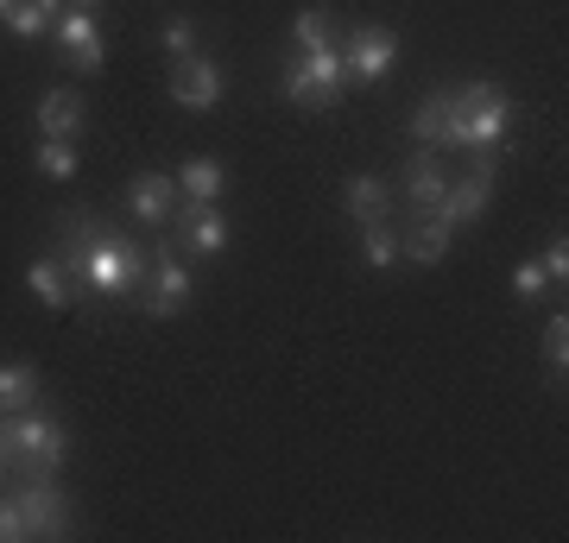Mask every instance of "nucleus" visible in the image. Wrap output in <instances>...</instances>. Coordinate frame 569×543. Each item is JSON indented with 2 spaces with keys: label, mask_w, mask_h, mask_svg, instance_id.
Here are the masks:
<instances>
[{
  "label": "nucleus",
  "mask_w": 569,
  "mask_h": 543,
  "mask_svg": "<svg viewBox=\"0 0 569 543\" xmlns=\"http://www.w3.org/2000/svg\"><path fill=\"white\" fill-rule=\"evenodd\" d=\"M44 253L63 265L70 303H127V298H140L146 279H152V253L127 228H108L96 215H82V209H70L51 228Z\"/></svg>",
  "instance_id": "obj_1"
},
{
  "label": "nucleus",
  "mask_w": 569,
  "mask_h": 543,
  "mask_svg": "<svg viewBox=\"0 0 569 543\" xmlns=\"http://www.w3.org/2000/svg\"><path fill=\"white\" fill-rule=\"evenodd\" d=\"M0 443H7V467L13 474H58L63 455H70L63 423L44 418L39 404L32 411H0Z\"/></svg>",
  "instance_id": "obj_2"
},
{
  "label": "nucleus",
  "mask_w": 569,
  "mask_h": 543,
  "mask_svg": "<svg viewBox=\"0 0 569 543\" xmlns=\"http://www.w3.org/2000/svg\"><path fill=\"white\" fill-rule=\"evenodd\" d=\"M279 89H284V101H298V108H336V101L348 95L342 51H284Z\"/></svg>",
  "instance_id": "obj_3"
},
{
  "label": "nucleus",
  "mask_w": 569,
  "mask_h": 543,
  "mask_svg": "<svg viewBox=\"0 0 569 543\" xmlns=\"http://www.w3.org/2000/svg\"><path fill=\"white\" fill-rule=\"evenodd\" d=\"M449 101H456V121L468 133V152H500V140H507V127H512L507 89L500 82H468V89H449Z\"/></svg>",
  "instance_id": "obj_4"
},
{
  "label": "nucleus",
  "mask_w": 569,
  "mask_h": 543,
  "mask_svg": "<svg viewBox=\"0 0 569 543\" xmlns=\"http://www.w3.org/2000/svg\"><path fill=\"white\" fill-rule=\"evenodd\" d=\"M13 505H20L26 537H63L70 531V493L58 486V474H20Z\"/></svg>",
  "instance_id": "obj_5"
},
{
  "label": "nucleus",
  "mask_w": 569,
  "mask_h": 543,
  "mask_svg": "<svg viewBox=\"0 0 569 543\" xmlns=\"http://www.w3.org/2000/svg\"><path fill=\"white\" fill-rule=\"evenodd\" d=\"M146 316L152 322H171L190 303V265H183V253H178V241L164 234L159 247H152V279H146Z\"/></svg>",
  "instance_id": "obj_6"
},
{
  "label": "nucleus",
  "mask_w": 569,
  "mask_h": 543,
  "mask_svg": "<svg viewBox=\"0 0 569 543\" xmlns=\"http://www.w3.org/2000/svg\"><path fill=\"white\" fill-rule=\"evenodd\" d=\"M348 63V82H380L399 63V39H392V26H355L348 39H336Z\"/></svg>",
  "instance_id": "obj_7"
},
{
  "label": "nucleus",
  "mask_w": 569,
  "mask_h": 543,
  "mask_svg": "<svg viewBox=\"0 0 569 543\" xmlns=\"http://www.w3.org/2000/svg\"><path fill=\"white\" fill-rule=\"evenodd\" d=\"M171 241H178V253H203V260H216V253H228V222L216 202H183L171 209Z\"/></svg>",
  "instance_id": "obj_8"
},
{
  "label": "nucleus",
  "mask_w": 569,
  "mask_h": 543,
  "mask_svg": "<svg viewBox=\"0 0 569 543\" xmlns=\"http://www.w3.org/2000/svg\"><path fill=\"white\" fill-rule=\"evenodd\" d=\"M228 77H222V63L209 58V51H190V58L171 63V101L178 108H190V114H209L216 101H222Z\"/></svg>",
  "instance_id": "obj_9"
},
{
  "label": "nucleus",
  "mask_w": 569,
  "mask_h": 543,
  "mask_svg": "<svg viewBox=\"0 0 569 543\" xmlns=\"http://www.w3.org/2000/svg\"><path fill=\"white\" fill-rule=\"evenodd\" d=\"M51 39H58V58L70 63V70H102L108 63V44H102V26H96V13H82V7H63L58 26H51Z\"/></svg>",
  "instance_id": "obj_10"
},
{
  "label": "nucleus",
  "mask_w": 569,
  "mask_h": 543,
  "mask_svg": "<svg viewBox=\"0 0 569 543\" xmlns=\"http://www.w3.org/2000/svg\"><path fill=\"white\" fill-rule=\"evenodd\" d=\"M411 140L430 145V152H468V133H462V121H456L449 89H430V95L418 101V114H411Z\"/></svg>",
  "instance_id": "obj_11"
},
{
  "label": "nucleus",
  "mask_w": 569,
  "mask_h": 543,
  "mask_svg": "<svg viewBox=\"0 0 569 543\" xmlns=\"http://www.w3.org/2000/svg\"><path fill=\"white\" fill-rule=\"evenodd\" d=\"M449 241H456V228L437 215V209H406V234H399V260L411 265H443Z\"/></svg>",
  "instance_id": "obj_12"
},
{
  "label": "nucleus",
  "mask_w": 569,
  "mask_h": 543,
  "mask_svg": "<svg viewBox=\"0 0 569 543\" xmlns=\"http://www.w3.org/2000/svg\"><path fill=\"white\" fill-rule=\"evenodd\" d=\"M171 209H178V178H171V171H140V178L127 183V215H133V222L164 228Z\"/></svg>",
  "instance_id": "obj_13"
},
{
  "label": "nucleus",
  "mask_w": 569,
  "mask_h": 543,
  "mask_svg": "<svg viewBox=\"0 0 569 543\" xmlns=\"http://www.w3.org/2000/svg\"><path fill=\"white\" fill-rule=\"evenodd\" d=\"M488 197H493V178H481V171H468V178H449L443 202H437V215H443L449 228H468L488 215Z\"/></svg>",
  "instance_id": "obj_14"
},
{
  "label": "nucleus",
  "mask_w": 569,
  "mask_h": 543,
  "mask_svg": "<svg viewBox=\"0 0 569 543\" xmlns=\"http://www.w3.org/2000/svg\"><path fill=\"white\" fill-rule=\"evenodd\" d=\"M32 114H39V133H44V140H77L82 121H89V108H82L77 89H44Z\"/></svg>",
  "instance_id": "obj_15"
},
{
  "label": "nucleus",
  "mask_w": 569,
  "mask_h": 543,
  "mask_svg": "<svg viewBox=\"0 0 569 543\" xmlns=\"http://www.w3.org/2000/svg\"><path fill=\"white\" fill-rule=\"evenodd\" d=\"M342 209H348V222H387L392 215V183L387 178H348L342 183Z\"/></svg>",
  "instance_id": "obj_16"
},
{
  "label": "nucleus",
  "mask_w": 569,
  "mask_h": 543,
  "mask_svg": "<svg viewBox=\"0 0 569 543\" xmlns=\"http://www.w3.org/2000/svg\"><path fill=\"white\" fill-rule=\"evenodd\" d=\"M58 13H63V0H0V26L13 39H44L58 26Z\"/></svg>",
  "instance_id": "obj_17"
},
{
  "label": "nucleus",
  "mask_w": 569,
  "mask_h": 543,
  "mask_svg": "<svg viewBox=\"0 0 569 543\" xmlns=\"http://www.w3.org/2000/svg\"><path fill=\"white\" fill-rule=\"evenodd\" d=\"M171 178H178V197L183 202H222V190H228V171L216 159H203V152H197V159H183Z\"/></svg>",
  "instance_id": "obj_18"
},
{
  "label": "nucleus",
  "mask_w": 569,
  "mask_h": 543,
  "mask_svg": "<svg viewBox=\"0 0 569 543\" xmlns=\"http://www.w3.org/2000/svg\"><path fill=\"white\" fill-rule=\"evenodd\" d=\"M443 190H449V171L437 164V152H418L406 164V209H437Z\"/></svg>",
  "instance_id": "obj_19"
},
{
  "label": "nucleus",
  "mask_w": 569,
  "mask_h": 543,
  "mask_svg": "<svg viewBox=\"0 0 569 543\" xmlns=\"http://www.w3.org/2000/svg\"><path fill=\"white\" fill-rule=\"evenodd\" d=\"M39 392H44V380L32 361H0V411H32Z\"/></svg>",
  "instance_id": "obj_20"
},
{
  "label": "nucleus",
  "mask_w": 569,
  "mask_h": 543,
  "mask_svg": "<svg viewBox=\"0 0 569 543\" xmlns=\"http://www.w3.org/2000/svg\"><path fill=\"white\" fill-rule=\"evenodd\" d=\"M26 284H32V298H39L44 310H70V284H63V265L51 260V253H39V260L26 265Z\"/></svg>",
  "instance_id": "obj_21"
},
{
  "label": "nucleus",
  "mask_w": 569,
  "mask_h": 543,
  "mask_svg": "<svg viewBox=\"0 0 569 543\" xmlns=\"http://www.w3.org/2000/svg\"><path fill=\"white\" fill-rule=\"evenodd\" d=\"M32 171H39V178H51V183H70L82 171V159H77V145H70V140H39Z\"/></svg>",
  "instance_id": "obj_22"
},
{
  "label": "nucleus",
  "mask_w": 569,
  "mask_h": 543,
  "mask_svg": "<svg viewBox=\"0 0 569 543\" xmlns=\"http://www.w3.org/2000/svg\"><path fill=\"white\" fill-rule=\"evenodd\" d=\"M291 44H298V51H336V20H329L323 7H305V13L291 20Z\"/></svg>",
  "instance_id": "obj_23"
},
{
  "label": "nucleus",
  "mask_w": 569,
  "mask_h": 543,
  "mask_svg": "<svg viewBox=\"0 0 569 543\" xmlns=\"http://www.w3.org/2000/svg\"><path fill=\"white\" fill-rule=\"evenodd\" d=\"M361 260L373 265V272L399 265V228H392V215H387V222H367L361 228Z\"/></svg>",
  "instance_id": "obj_24"
},
{
  "label": "nucleus",
  "mask_w": 569,
  "mask_h": 543,
  "mask_svg": "<svg viewBox=\"0 0 569 543\" xmlns=\"http://www.w3.org/2000/svg\"><path fill=\"white\" fill-rule=\"evenodd\" d=\"M563 366H569V316L557 310V316L545 322V373H550V385H563Z\"/></svg>",
  "instance_id": "obj_25"
},
{
  "label": "nucleus",
  "mask_w": 569,
  "mask_h": 543,
  "mask_svg": "<svg viewBox=\"0 0 569 543\" xmlns=\"http://www.w3.org/2000/svg\"><path fill=\"white\" fill-rule=\"evenodd\" d=\"M159 44H164V58H171V63H178V58H190V51H197V26H190V20L178 13V20H164Z\"/></svg>",
  "instance_id": "obj_26"
},
{
  "label": "nucleus",
  "mask_w": 569,
  "mask_h": 543,
  "mask_svg": "<svg viewBox=\"0 0 569 543\" xmlns=\"http://www.w3.org/2000/svg\"><path fill=\"white\" fill-rule=\"evenodd\" d=\"M545 291H550V279H545V265H538V260H526L519 272H512V298H519V303H538Z\"/></svg>",
  "instance_id": "obj_27"
},
{
  "label": "nucleus",
  "mask_w": 569,
  "mask_h": 543,
  "mask_svg": "<svg viewBox=\"0 0 569 543\" xmlns=\"http://www.w3.org/2000/svg\"><path fill=\"white\" fill-rule=\"evenodd\" d=\"M538 265H545V279H550V284H563V279H569V241H563V234H557V241L538 253Z\"/></svg>",
  "instance_id": "obj_28"
},
{
  "label": "nucleus",
  "mask_w": 569,
  "mask_h": 543,
  "mask_svg": "<svg viewBox=\"0 0 569 543\" xmlns=\"http://www.w3.org/2000/svg\"><path fill=\"white\" fill-rule=\"evenodd\" d=\"M26 524H20V505H13V493H0V543H20Z\"/></svg>",
  "instance_id": "obj_29"
},
{
  "label": "nucleus",
  "mask_w": 569,
  "mask_h": 543,
  "mask_svg": "<svg viewBox=\"0 0 569 543\" xmlns=\"http://www.w3.org/2000/svg\"><path fill=\"white\" fill-rule=\"evenodd\" d=\"M63 7H82V13H96V7H102V0H63Z\"/></svg>",
  "instance_id": "obj_30"
},
{
  "label": "nucleus",
  "mask_w": 569,
  "mask_h": 543,
  "mask_svg": "<svg viewBox=\"0 0 569 543\" xmlns=\"http://www.w3.org/2000/svg\"><path fill=\"white\" fill-rule=\"evenodd\" d=\"M0 474H7V443H0Z\"/></svg>",
  "instance_id": "obj_31"
}]
</instances>
